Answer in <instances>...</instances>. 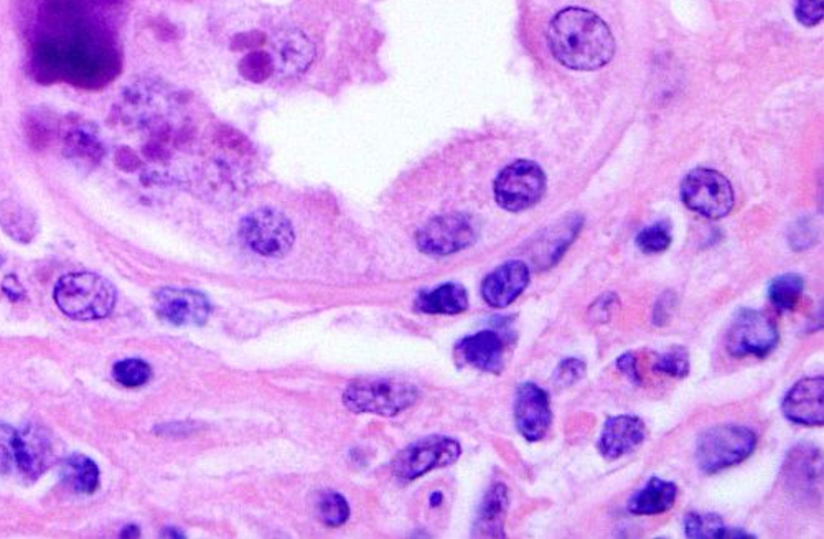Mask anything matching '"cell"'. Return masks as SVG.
Here are the masks:
<instances>
[{"mask_svg": "<svg viewBox=\"0 0 824 539\" xmlns=\"http://www.w3.org/2000/svg\"><path fill=\"white\" fill-rule=\"evenodd\" d=\"M548 43L552 56L575 72L604 68L615 55L611 27L598 13L581 7L556 13L549 23Z\"/></svg>", "mask_w": 824, "mask_h": 539, "instance_id": "cell-1", "label": "cell"}, {"mask_svg": "<svg viewBox=\"0 0 824 539\" xmlns=\"http://www.w3.org/2000/svg\"><path fill=\"white\" fill-rule=\"evenodd\" d=\"M59 309L73 320L106 319L116 306V287L96 273H70L53 289Z\"/></svg>", "mask_w": 824, "mask_h": 539, "instance_id": "cell-2", "label": "cell"}, {"mask_svg": "<svg viewBox=\"0 0 824 539\" xmlns=\"http://www.w3.org/2000/svg\"><path fill=\"white\" fill-rule=\"evenodd\" d=\"M419 390L408 381L393 378H365L348 384L344 403L351 413L391 418L414 406Z\"/></svg>", "mask_w": 824, "mask_h": 539, "instance_id": "cell-3", "label": "cell"}, {"mask_svg": "<svg viewBox=\"0 0 824 539\" xmlns=\"http://www.w3.org/2000/svg\"><path fill=\"white\" fill-rule=\"evenodd\" d=\"M756 447V432L737 424H721L699 435L696 462L705 474H718L747 461Z\"/></svg>", "mask_w": 824, "mask_h": 539, "instance_id": "cell-4", "label": "cell"}, {"mask_svg": "<svg viewBox=\"0 0 824 539\" xmlns=\"http://www.w3.org/2000/svg\"><path fill=\"white\" fill-rule=\"evenodd\" d=\"M548 179L541 166L532 160H516L498 173L494 183L495 200L507 212L519 213L541 202Z\"/></svg>", "mask_w": 824, "mask_h": 539, "instance_id": "cell-5", "label": "cell"}, {"mask_svg": "<svg viewBox=\"0 0 824 539\" xmlns=\"http://www.w3.org/2000/svg\"><path fill=\"white\" fill-rule=\"evenodd\" d=\"M775 319L757 309H739L726 335V347L733 358H765L779 345Z\"/></svg>", "mask_w": 824, "mask_h": 539, "instance_id": "cell-6", "label": "cell"}, {"mask_svg": "<svg viewBox=\"0 0 824 539\" xmlns=\"http://www.w3.org/2000/svg\"><path fill=\"white\" fill-rule=\"evenodd\" d=\"M683 203L691 212L709 218V220H721L732 212L736 195L732 186L721 172L715 169L691 170L682 183Z\"/></svg>", "mask_w": 824, "mask_h": 539, "instance_id": "cell-7", "label": "cell"}, {"mask_svg": "<svg viewBox=\"0 0 824 539\" xmlns=\"http://www.w3.org/2000/svg\"><path fill=\"white\" fill-rule=\"evenodd\" d=\"M461 455V444L454 438L429 435L403 448L391 462V471L397 480L408 484L435 468L455 464Z\"/></svg>", "mask_w": 824, "mask_h": 539, "instance_id": "cell-8", "label": "cell"}, {"mask_svg": "<svg viewBox=\"0 0 824 539\" xmlns=\"http://www.w3.org/2000/svg\"><path fill=\"white\" fill-rule=\"evenodd\" d=\"M241 237L254 253L266 257H284L294 246L293 223L273 209H260L244 218Z\"/></svg>", "mask_w": 824, "mask_h": 539, "instance_id": "cell-9", "label": "cell"}, {"mask_svg": "<svg viewBox=\"0 0 824 539\" xmlns=\"http://www.w3.org/2000/svg\"><path fill=\"white\" fill-rule=\"evenodd\" d=\"M478 240L474 218L465 213H451L429 221L418 233V247L429 256H448L467 250Z\"/></svg>", "mask_w": 824, "mask_h": 539, "instance_id": "cell-10", "label": "cell"}, {"mask_svg": "<svg viewBox=\"0 0 824 539\" xmlns=\"http://www.w3.org/2000/svg\"><path fill=\"white\" fill-rule=\"evenodd\" d=\"M515 424L529 442H538L548 434L552 423L549 394L536 383H521L515 397Z\"/></svg>", "mask_w": 824, "mask_h": 539, "instance_id": "cell-11", "label": "cell"}, {"mask_svg": "<svg viewBox=\"0 0 824 539\" xmlns=\"http://www.w3.org/2000/svg\"><path fill=\"white\" fill-rule=\"evenodd\" d=\"M156 313L160 319L179 327H197L207 324L211 306L199 290L163 287L154 296Z\"/></svg>", "mask_w": 824, "mask_h": 539, "instance_id": "cell-12", "label": "cell"}, {"mask_svg": "<svg viewBox=\"0 0 824 539\" xmlns=\"http://www.w3.org/2000/svg\"><path fill=\"white\" fill-rule=\"evenodd\" d=\"M13 458L25 477H40L55 462V438L45 427L29 424L22 431H15Z\"/></svg>", "mask_w": 824, "mask_h": 539, "instance_id": "cell-13", "label": "cell"}, {"mask_svg": "<svg viewBox=\"0 0 824 539\" xmlns=\"http://www.w3.org/2000/svg\"><path fill=\"white\" fill-rule=\"evenodd\" d=\"M782 413L790 423L816 427L824 424L823 377L803 378L782 401Z\"/></svg>", "mask_w": 824, "mask_h": 539, "instance_id": "cell-14", "label": "cell"}, {"mask_svg": "<svg viewBox=\"0 0 824 539\" xmlns=\"http://www.w3.org/2000/svg\"><path fill=\"white\" fill-rule=\"evenodd\" d=\"M531 273L525 261H507L482 283V297L494 309L511 306L529 286Z\"/></svg>", "mask_w": 824, "mask_h": 539, "instance_id": "cell-15", "label": "cell"}, {"mask_svg": "<svg viewBox=\"0 0 824 539\" xmlns=\"http://www.w3.org/2000/svg\"><path fill=\"white\" fill-rule=\"evenodd\" d=\"M582 224H584V218L569 215L542 231L541 237L532 246V263L536 270H549L556 266L581 233Z\"/></svg>", "mask_w": 824, "mask_h": 539, "instance_id": "cell-16", "label": "cell"}, {"mask_svg": "<svg viewBox=\"0 0 824 539\" xmlns=\"http://www.w3.org/2000/svg\"><path fill=\"white\" fill-rule=\"evenodd\" d=\"M455 357L477 370L500 373L504 368V340L494 330L468 335L455 345Z\"/></svg>", "mask_w": 824, "mask_h": 539, "instance_id": "cell-17", "label": "cell"}, {"mask_svg": "<svg viewBox=\"0 0 824 539\" xmlns=\"http://www.w3.org/2000/svg\"><path fill=\"white\" fill-rule=\"evenodd\" d=\"M646 427L643 421L630 414L609 418L599 438V452L608 461H617L643 444Z\"/></svg>", "mask_w": 824, "mask_h": 539, "instance_id": "cell-18", "label": "cell"}, {"mask_svg": "<svg viewBox=\"0 0 824 539\" xmlns=\"http://www.w3.org/2000/svg\"><path fill=\"white\" fill-rule=\"evenodd\" d=\"M315 46L309 36L300 30L281 33L274 42V70L284 76H299L306 73L314 62Z\"/></svg>", "mask_w": 824, "mask_h": 539, "instance_id": "cell-19", "label": "cell"}, {"mask_svg": "<svg viewBox=\"0 0 824 539\" xmlns=\"http://www.w3.org/2000/svg\"><path fill=\"white\" fill-rule=\"evenodd\" d=\"M507 485L497 482L488 488L478 507L477 520L474 525L475 538H505V520L508 514Z\"/></svg>", "mask_w": 824, "mask_h": 539, "instance_id": "cell-20", "label": "cell"}, {"mask_svg": "<svg viewBox=\"0 0 824 539\" xmlns=\"http://www.w3.org/2000/svg\"><path fill=\"white\" fill-rule=\"evenodd\" d=\"M785 478L793 490L810 492L822 480V454L812 445H799L785 462Z\"/></svg>", "mask_w": 824, "mask_h": 539, "instance_id": "cell-21", "label": "cell"}, {"mask_svg": "<svg viewBox=\"0 0 824 539\" xmlns=\"http://www.w3.org/2000/svg\"><path fill=\"white\" fill-rule=\"evenodd\" d=\"M415 309L431 316H457L468 309L467 289L461 284L447 283L424 290L415 299Z\"/></svg>", "mask_w": 824, "mask_h": 539, "instance_id": "cell-22", "label": "cell"}, {"mask_svg": "<svg viewBox=\"0 0 824 539\" xmlns=\"http://www.w3.org/2000/svg\"><path fill=\"white\" fill-rule=\"evenodd\" d=\"M676 495H678L676 484L652 477L638 494L633 495L632 500L628 501V511L638 517L665 514L675 505Z\"/></svg>", "mask_w": 824, "mask_h": 539, "instance_id": "cell-23", "label": "cell"}, {"mask_svg": "<svg viewBox=\"0 0 824 539\" xmlns=\"http://www.w3.org/2000/svg\"><path fill=\"white\" fill-rule=\"evenodd\" d=\"M65 154L68 159L88 166L102 162L104 147L95 127L86 123L68 127L65 134Z\"/></svg>", "mask_w": 824, "mask_h": 539, "instance_id": "cell-24", "label": "cell"}, {"mask_svg": "<svg viewBox=\"0 0 824 539\" xmlns=\"http://www.w3.org/2000/svg\"><path fill=\"white\" fill-rule=\"evenodd\" d=\"M60 477L76 494L89 495L99 485V468L83 454H73L60 464Z\"/></svg>", "mask_w": 824, "mask_h": 539, "instance_id": "cell-25", "label": "cell"}, {"mask_svg": "<svg viewBox=\"0 0 824 539\" xmlns=\"http://www.w3.org/2000/svg\"><path fill=\"white\" fill-rule=\"evenodd\" d=\"M685 535L689 539H752L753 535L746 533L743 530L727 528L719 515L716 514H693L686 515Z\"/></svg>", "mask_w": 824, "mask_h": 539, "instance_id": "cell-26", "label": "cell"}, {"mask_svg": "<svg viewBox=\"0 0 824 539\" xmlns=\"http://www.w3.org/2000/svg\"><path fill=\"white\" fill-rule=\"evenodd\" d=\"M0 226L12 240L30 243L36 234V218L15 200L0 203Z\"/></svg>", "mask_w": 824, "mask_h": 539, "instance_id": "cell-27", "label": "cell"}, {"mask_svg": "<svg viewBox=\"0 0 824 539\" xmlns=\"http://www.w3.org/2000/svg\"><path fill=\"white\" fill-rule=\"evenodd\" d=\"M805 293V279L800 274H782L767 287L770 304L779 313H792L796 309Z\"/></svg>", "mask_w": 824, "mask_h": 539, "instance_id": "cell-28", "label": "cell"}, {"mask_svg": "<svg viewBox=\"0 0 824 539\" xmlns=\"http://www.w3.org/2000/svg\"><path fill=\"white\" fill-rule=\"evenodd\" d=\"M689 370H691L689 353L682 345H675L669 350L663 351L653 363V371H656V373L668 374V377L678 378V380L688 377Z\"/></svg>", "mask_w": 824, "mask_h": 539, "instance_id": "cell-29", "label": "cell"}, {"mask_svg": "<svg viewBox=\"0 0 824 539\" xmlns=\"http://www.w3.org/2000/svg\"><path fill=\"white\" fill-rule=\"evenodd\" d=\"M672 228L666 221H658L636 234V247L645 254L665 253L672 246Z\"/></svg>", "mask_w": 824, "mask_h": 539, "instance_id": "cell-30", "label": "cell"}, {"mask_svg": "<svg viewBox=\"0 0 824 539\" xmlns=\"http://www.w3.org/2000/svg\"><path fill=\"white\" fill-rule=\"evenodd\" d=\"M317 515L321 524L327 527H341L350 517V508L341 495L334 492H325L320 495L317 504Z\"/></svg>", "mask_w": 824, "mask_h": 539, "instance_id": "cell-31", "label": "cell"}, {"mask_svg": "<svg viewBox=\"0 0 824 539\" xmlns=\"http://www.w3.org/2000/svg\"><path fill=\"white\" fill-rule=\"evenodd\" d=\"M114 380L126 388H137L146 384L152 377V370L146 361L139 358L119 361L113 368Z\"/></svg>", "mask_w": 824, "mask_h": 539, "instance_id": "cell-32", "label": "cell"}, {"mask_svg": "<svg viewBox=\"0 0 824 539\" xmlns=\"http://www.w3.org/2000/svg\"><path fill=\"white\" fill-rule=\"evenodd\" d=\"M274 70L273 56L270 53L253 52L240 63V73L247 82L261 83L270 78Z\"/></svg>", "mask_w": 824, "mask_h": 539, "instance_id": "cell-33", "label": "cell"}, {"mask_svg": "<svg viewBox=\"0 0 824 539\" xmlns=\"http://www.w3.org/2000/svg\"><path fill=\"white\" fill-rule=\"evenodd\" d=\"M588 373V364L581 358H566L558 364L554 371V383L559 388L572 387L581 381Z\"/></svg>", "mask_w": 824, "mask_h": 539, "instance_id": "cell-34", "label": "cell"}, {"mask_svg": "<svg viewBox=\"0 0 824 539\" xmlns=\"http://www.w3.org/2000/svg\"><path fill=\"white\" fill-rule=\"evenodd\" d=\"M620 299L617 294L605 293L604 296L599 297L595 303L591 304L588 310L589 323L595 325L608 324L609 320L614 316L615 309H617Z\"/></svg>", "mask_w": 824, "mask_h": 539, "instance_id": "cell-35", "label": "cell"}, {"mask_svg": "<svg viewBox=\"0 0 824 539\" xmlns=\"http://www.w3.org/2000/svg\"><path fill=\"white\" fill-rule=\"evenodd\" d=\"M824 0H796L795 15L802 25L815 27L822 23Z\"/></svg>", "mask_w": 824, "mask_h": 539, "instance_id": "cell-36", "label": "cell"}, {"mask_svg": "<svg viewBox=\"0 0 824 539\" xmlns=\"http://www.w3.org/2000/svg\"><path fill=\"white\" fill-rule=\"evenodd\" d=\"M676 304H678V300H676L675 293H672V290L663 293L658 297V300H656L655 307H653V324L656 327H665V325L672 323L673 316H675Z\"/></svg>", "mask_w": 824, "mask_h": 539, "instance_id": "cell-37", "label": "cell"}, {"mask_svg": "<svg viewBox=\"0 0 824 539\" xmlns=\"http://www.w3.org/2000/svg\"><path fill=\"white\" fill-rule=\"evenodd\" d=\"M13 437H15V431L7 424H0V474H7L12 468V464H15Z\"/></svg>", "mask_w": 824, "mask_h": 539, "instance_id": "cell-38", "label": "cell"}, {"mask_svg": "<svg viewBox=\"0 0 824 539\" xmlns=\"http://www.w3.org/2000/svg\"><path fill=\"white\" fill-rule=\"evenodd\" d=\"M617 370L630 383L636 384V387L643 383L642 374H640L638 358L630 353V351L628 353L620 355L617 358Z\"/></svg>", "mask_w": 824, "mask_h": 539, "instance_id": "cell-39", "label": "cell"}, {"mask_svg": "<svg viewBox=\"0 0 824 539\" xmlns=\"http://www.w3.org/2000/svg\"><path fill=\"white\" fill-rule=\"evenodd\" d=\"M2 290L3 294H6L7 297H9L12 303H20V300L25 299V289H23L22 284H20V281L17 279V276H13V274H9V276L3 277L2 281Z\"/></svg>", "mask_w": 824, "mask_h": 539, "instance_id": "cell-40", "label": "cell"}, {"mask_svg": "<svg viewBox=\"0 0 824 539\" xmlns=\"http://www.w3.org/2000/svg\"><path fill=\"white\" fill-rule=\"evenodd\" d=\"M139 528L136 525H127L123 531H120V538H139Z\"/></svg>", "mask_w": 824, "mask_h": 539, "instance_id": "cell-41", "label": "cell"}, {"mask_svg": "<svg viewBox=\"0 0 824 539\" xmlns=\"http://www.w3.org/2000/svg\"><path fill=\"white\" fill-rule=\"evenodd\" d=\"M170 530H172V531H167V533H163V537H169V538H183V537H186V535L177 533L176 528H170Z\"/></svg>", "mask_w": 824, "mask_h": 539, "instance_id": "cell-42", "label": "cell"}, {"mask_svg": "<svg viewBox=\"0 0 824 539\" xmlns=\"http://www.w3.org/2000/svg\"><path fill=\"white\" fill-rule=\"evenodd\" d=\"M441 501H442V495L441 494H437V495L432 494V497H431V505H432V507H435V505L441 504Z\"/></svg>", "mask_w": 824, "mask_h": 539, "instance_id": "cell-43", "label": "cell"}]
</instances>
